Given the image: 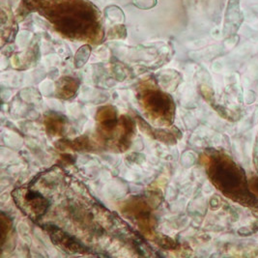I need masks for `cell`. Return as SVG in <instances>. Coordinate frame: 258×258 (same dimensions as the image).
Returning <instances> with one entry per match:
<instances>
[{
  "label": "cell",
  "instance_id": "3",
  "mask_svg": "<svg viewBox=\"0 0 258 258\" xmlns=\"http://www.w3.org/2000/svg\"><path fill=\"white\" fill-rule=\"evenodd\" d=\"M139 101L146 118L155 126H171L175 116V104L170 95L157 87L145 84L141 86Z\"/></svg>",
  "mask_w": 258,
  "mask_h": 258
},
{
  "label": "cell",
  "instance_id": "7",
  "mask_svg": "<svg viewBox=\"0 0 258 258\" xmlns=\"http://www.w3.org/2000/svg\"><path fill=\"white\" fill-rule=\"evenodd\" d=\"M80 82L76 78L63 77L56 83V95L60 99L68 100L78 92Z\"/></svg>",
  "mask_w": 258,
  "mask_h": 258
},
{
  "label": "cell",
  "instance_id": "8",
  "mask_svg": "<svg viewBox=\"0 0 258 258\" xmlns=\"http://www.w3.org/2000/svg\"><path fill=\"white\" fill-rule=\"evenodd\" d=\"M140 127L146 135L152 137L157 141H162L167 144H174L176 142V137L172 134V132L164 129H154L150 125H148L145 121L140 119Z\"/></svg>",
  "mask_w": 258,
  "mask_h": 258
},
{
  "label": "cell",
  "instance_id": "2",
  "mask_svg": "<svg viewBox=\"0 0 258 258\" xmlns=\"http://www.w3.org/2000/svg\"><path fill=\"white\" fill-rule=\"evenodd\" d=\"M96 135L105 148L125 152L136 135V123L127 115L118 116L113 106H102L96 113Z\"/></svg>",
  "mask_w": 258,
  "mask_h": 258
},
{
  "label": "cell",
  "instance_id": "6",
  "mask_svg": "<svg viewBox=\"0 0 258 258\" xmlns=\"http://www.w3.org/2000/svg\"><path fill=\"white\" fill-rule=\"evenodd\" d=\"M44 123L48 136L60 137L64 134L66 130L67 119L65 116H62L57 113H49L46 115Z\"/></svg>",
  "mask_w": 258,
  "mask_h": 258
},
{
  "label": "cell",
  "instance_id": "10",
  "mask_svg": "<svg viewBox=\"0 0 258 258\" xmlns=\"http://www.w3.org/2000/svg\"><path fill=\"white\" fill-rule=\"evenodd\" d=\"M59 149H73L77 151H91L94 150V145L91 144L88 138L82 137L73 141H60L56 143Z\"/></svg>",
  "mask_w": 258,
  "mask_h": 258
},
{
  "label": "cell",
  "instance_id": "11",
  "mask_svg": "<svg viewBox=\"0 0 258 258\" xmlns=\"http://www.w3.org/2000/svg\"><path fill=\"white\" fill-rule=\"evenodd\" d=\"M0 220H1V248L3 249L8 238L7 235L9 234V232L12 229V221L3 212L1 213Z\"/></svg>",
  "mask_w": 258,
  "mask_h": 258
},
{
  "label": "cell",
  "instance_id": "1",
  "mask_svg": "<svg viewBox=\"0 0 258 258\" xmlns=\"http://www.w3.org/2000/svg\"><path fill=\"white\" fill-rule=\"evenodd\" d=\"M53 24L59 33L73 40L99 43L103 30L99 15L87 0H25Z\"/></svg>",
  "mask_w": 258,
  "mask_h": 258
},
{
  "label": "cell",
  "instance_id": "5",
  "mask_svg": "<svg viewBox=\"0 0 258 258\" xmlns=\"http://www.w3.org/2000/svg\"><path fill=\"white\" fill-rule=\"evenodd\" d=\"M13 197L21 211L32 220L44 216L49 205L46 198L31 189L19 188L13 192Z\"/></svg>",
  "mask_w": 258,
  "mask_h": 258
},
{
  "label": "cell",
  "instance_id": "12",
  "mask_svg": "<svg viewBox=\"0 0 258 258\" xmlns=\"http://www.w3.org/2000/svg\"><path fill=\"white\" fill-rule=\"evenodd\" d=\"M90 52H91V48L88 45L83 46L77 51L75 56V65L77 68H81L87 62Z\"/></svg>",
  "mask_w": 258,
  "mask_h": 258
},
{
  "label": "cell",
  "instance_id": "4",
  "mask_svg": "<svg viewBox=\"0 0 258 258\" xmlns=\"http://www.w3.org/2000/svg\"><path fill=\"white\" fill-rule=\"evenodd\" d=\"M121 211L133 222L137 223L143 234L150 236L153 233L154 220L152 207L147 200L141 197H133L124 202Z\"/></svg>",
  "mask_w": 258,
  "mask_h": 258
},
{
  "label": "cell",
  "instance_id": "9",
  "mask_svg": "<svg viewBox=\"0 0 258 258\" xmlns=\"http://www.w3.org/2000/svg\"><path fill=\"white\" fill-rule=\"evenodd\" d=\"M49 235L51 236L53 243L59 245L63 249H67L71 252H81V249H82L81 244L76 240L73 241L72 237L65 232L53 229V231H49Z\"/></svg>",
  "mask_w": 258,
  "mask_h": 258
}]
</instances>
